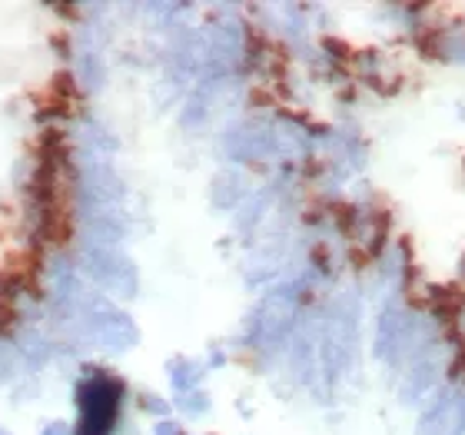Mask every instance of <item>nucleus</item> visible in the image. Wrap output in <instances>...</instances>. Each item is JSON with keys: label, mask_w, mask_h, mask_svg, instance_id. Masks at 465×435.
<instances>
[]
</instances>
